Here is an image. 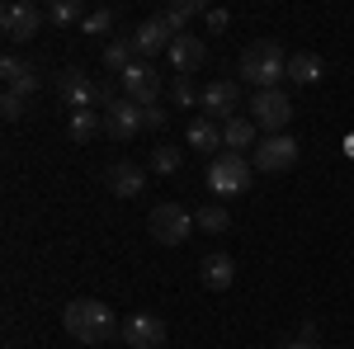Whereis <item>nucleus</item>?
Instances as JSON below:
<instances>
[{"mask_svg": "<svg viewBox=\"0 0 354 349\" xmlns=\"http://www.w3.org/2000/svg\"><path fill=\"white\" fill-rule=\"evenodd\" d=\"M170 100H175V109H189L194 100H198V90L189 85V76H175V85H170Z\"/></svg>", "mask_w": 354, "mask_h": 349, "instance_id": "nucleus-28", "label": "nucleus"}, {"mask_svg": "<svg viewBox=\"0 0 354 349\" xmlns=\"http://www.w3.org/2000/svg\"><path fill=\"white\" fill-rule=\"evenodd\" d=\"M170 43H175V33L165 28L161 15H151V19H142L133 28V53L137 57H156V53H170Z\"/></svg>", "mask_w": 354, "mask_h": 349, "instance_id": "nucleus-13", "label": "nucleus"}, {"mask_svg": "<svg viewBox=\"0 0 354 349\" xmlns=\"http://www.w3.org/2000/svg\"><path fill=\"white\" fill-rule=\"evenodd\" d=\"M57 100L71 104V109H95V104H100V85L90 81L85 71L66 66V71H57Z\"/></svg>", "mask_w": 354, "mask_h": 349, "instance_id": "nucleus-8", "label": "nucleus"}, {"mask_svg": "<svg viewBox=\"0 0 354 349\" xmlns=\"http://www.w3.org/2000/svg\"><path fill=\"white\" fill-rule=\"evenodd\" d=\"M147 227H151V236L161 245H185L194 232V213L180 208V203H156L151 217H147Z\"/></svg>", "mask_w": 354, "mask_h": 349, "instance_id": "nucleus-5", "label": "nucleus"}, {"mask_svg": "<svg viewBox=\"0 0 354 349\" xmlns=\"http://www.w3.org/2000/svg\"><path fill=\"white\" fill-rule=\"evenodd\" d=\"M180 161H185V151H180V147H170V142H161V147L151 151V170H156V175H175Z\"/></svg>", "mask_w": 354, "mask_h": 349, "instance_id": "nucleus-25", "label": "nucleus"}, {"mask_svg": "<svg viewBox=\"0 0 354 349\" xmlns=\"http://www.w3.org/2000/svg\"><path fill=\"white\" fill-rule=\"evenodd\" d=\"M298 340H307V345H317V326H312V321H302V326H298Z\"/></svg>", "mask_w": 354, "mask_h": 349, "instance_id": "nucleus-32", "label": "nucleus"}, {"mask_svg": "<svg viewBox=\"0 0 354 349\" xmlns=\"http://www.w3.org/2000/svg\"><path fill=\"white\" fill-rule=\"evenodd\" d=\"M203 24H208V33H222V28L232 24V15H227V10H208V15H203Z\"/></svg>", "mask_w": 354, "mask_h": 349, "instance_id": "nucleus-31", "label": "nucleus"}, {"mask_svg": "<svg viewBox=\"0 0 354 349\" xmlns=\"http://www.w3.org/2000/svg\"><path fill=\"white\" fill-rule=\"evenodd\" d=\"M133 38H113V43H104V71H118V76H123V71H128V66H133Z\"/></svg>", "mask_w": 354, "mask_h": 349, "instance_id": "nucleus-24", "label": "nucleus"}, {"mask_svg": "<svg viewBox=\"0 0 354 349\" xmlns=\"http://www.w3.org/2000/svg\"><path fill=\"white\" fill-rule=\"evenodd\" d=\"M118 85H123V100H133V104H142V109H151L156 95H161V76H156V66H147V62H133V66L118 76Z\"/></svg>", "mask_w": 354, "mask_h": 349, "instance_id": "nucleus-7", "label": "nucleus"}, {"mask_svg": "<svg viewBox=\"0 0 354 349\" xmlns=\"http://www.w3.org/2000/svg\"><path fill=\"white\" fill-rule=\"evenodd\" d=\"M241 76L255 90H279V81H288V53L274 38H255L241 48Z\"/></svg>", "mask_w": 354, "mask_h": 349, "instance_id": "nucleus-2", "label": "nucleus"}, {"mask_svg": "<svg viewBox=\"0 0 354 349\" xmlns=\"http://www.w3.org/2000/svg\"><path fill=\"white\" fill-rule=\"evenodd\" d=\"M288 349H322V345H307V340H293Z\"/></svg>", "mask_w": 354, "mask_h": 349, "instance_id": "nucleus-33", "label": "nucleus"}, {"mask_svg": "<svg viewBox=\"0 0 354 349\" xmlns=\"http://www.w3.org/2000/svg\"><path fill=\"white\" fill-rule=\"evenodd\" d=\"M198 279H203V288H232V279H236V265H232V255H203L198 260Z\"/></svg>", "mask_w": 354, "mask_h": 349, "instance_id": "nucleus-16", "label": "nucleus"}, {"mask_svg": "<svg viewBox=\"0 0 354 349\" xmlns=\"http://www.w3.org/2000/svg\"><path fill=\"white\" fill-rule=\"evenodd\" d=\"M322 76H326V66H322L317 53H293L288 57V81L293 85H317Z\"/></svg>", "mask_w": 354, "mask_h": 349, "instance_id": "nucleus-20", "label": "nucleus"}, {"mask_svg": "<svg viewBox=\"0 0 354 349\" xmlns=\"http://www.w3.org/2000/svg\"><path fill=\"white\" fill-rule=\"evenodd\" d=\"M142 123H147V128H151V133H161L165 123H170V113H165L161 104H151V109H142Z\"/></svg>", "mask_w": 354, "mask_h": 349, "instance_id": "nucleus-30", "label": "nucleus"}, {"mask_svg": "<svg viewBox=\"0 0 354 349\" xmlns=\"http://www.w3.org/2000/svg\"><path fill=\"white\" fill-rule=\"evenodd\" d=\"M0 113H5L10 123H15V118H24V95H15V90H5V95H0Z\"/></svg>", "mask_w": 354, "mask_h": 349, "instance_id": "nucleus-29", "label": "nucleus"}, {"mask_svg": "<svg viewBox=\"0 0 354 349\" xmlns=\"http://www.w3.org/2000/svg\"><path fill=\"white\" fill-rule=\"evenodd\" d=\"M250 123L265 137H279L293 123V100H288L283 90H255V100H250Z\"/></svg>", "mask_w": 354, "mask_h": 349, "instance_id": "nucleus-3", "label": "nucleus"}, {"mask_svg": "<svg viewBox=\"0 0 354 349\" xmlns=\"http://www.w3.org/2000/svg\"><path fill=\"white\" fill-rule=\"evenodd\" d=\"M222 147H227V151H236V156H245V151L255 147V123H250L245 113L227 118V123H222Z\"/></svg>", "mask_w": 354, "mask_h": 349, "instance_id": "nucleus-19", "label": "nucleus"}, {"mask_svg": "<svg viewBox=\"0 0 354 349\" xmlns=\"http://www.w3.org/2000/svg\"><path fill=\"white\" fill-rule=\"evenodd\" d=\"M104 185H109V194H118V198H137V194L147 189V170L137 161H113L109 170H104Z\"/></svg>", "mask_w": 354, "mask_h": 349, "instance_id": "nucleus-14", "label": "nucleus"}, {"mask_svg": "<svg viewBox=\"0 0 354 349\" xmlns=\"http://www.w3.org/2000/svg\"><path fill=\"white\" fill-rule=\"evenodd\" d=\"M118 335H123V345H133V349H161L165 345V321L151 317V312H133Z\"/></svg>", "mask_w": 354, "mask_h": 349, "instance_id": "nucleus-10", "label": "nucleus"}, {"mask_svg": "<svg viewBox=\"0 0 354 349\" xmlns=\"http://www.w3.org/2000/svg\"><path fill=\"white\" fill-rule=\"evenodd\" d=\"M100 133H104V113L100 109H76L71 113V137L76 142H95Z\"/></svg>", "mask_w": 354, "mask_h": 349, "instance_id": "nucleus-22", "label": "nucleus"}, {"mask_svg": "<svg viewBox=\"0 0 354 349\" xmlns=\"http://www.w3.org/2000/svg\"><path fill=\"white\" fill-rule=\"evenodd\" d=\"M198 104L208 109V118L227 123V118H236V104H241V85H236V81H208L203 90H198Z\"/></svg>", "mask_w": 354, "mask_h": 349, "instance_id": "nucleus-11", "label": "nucleus"}, {"mask_svg": "<svg viewBox=\"0 0 354 349\" xmlns=\"http://www.w3.org/2000/svg\"><path fill=\"white\" fill-rule=\"evenodd\" d=\"M293 161H298V142L288 133L279 137H260L255 142V170L260 175H279V170H293Z\"/></svg>", "mask_w": 354, "mask_h": 349, "instance_id": "nucleus-6", "label": "nucleus"}, {"mask_svg": "<svg viewBox=\"0 0 354 349\" xmlns=\"http://www.w3.org/2000/svg\"><path fill=\"white\" fill-rule=\"evenodd\" d=\"M81 24H85V33H90V38H100V33H109V28H113V10H104V5H100V10H90V15H85Z\"/></svg>", "mask_w": 354, "mask_h": 349, "instance_id": "nucleus-27", "label": "nucleus"}, {"mask_svg": "<svg viewBox=\"0 0 354 349\" xmlns=\"http://www.w3.org/2000/svg\"><path fill=\"white\" fill-rule=\"evenodd\" d=\"M48 19H53V24H76V19H85V10H81V0H53V5H48Z\"/></svg>", "mask_w": 354, "mask_h": 349, "instance_id": "nucleus-26", "label": "nucleus"}, {"mask_svg": "<svg viewBox=\"0 0 354 349\" xmlns=\"http://www.w3.org/2000/svg\"><path fill=\"white\" fill-rule=\"evenodd\" d=\"M208 189H213L218 198H236V194H245V189H250V161L236 156V151L213 156V165H208Z\"/></svg>", "mask_w": 354, "mask_h": 349, "instance_id": "nucleus-4", "label": "nucleus"}, {"mask_svg": "<svg viewBox=\"0 0 354 349\" xmlns=\"http://www.w3.org/2000/svg\"><path fill=\"white\" fill-rule=\"evenodd\" d=\"M203 15H208V5H203V0H180V5H165V10H161L165 28H170L175 38H180V33H189V24H194V19H203Z\"/></svg>", "mask_w": 354, "mask_h": 349, "instance_id": "nucleus-18", "label": "nucleus"}, {"mask_svg": "<svg viewBox=\"0 0 354 349\" xmlns=\"http://www.w3.org/2000/svg\"><path fill=\"white\" fill-rule=\"evenodd\" d=\"M194 227H198V232H208V236H222V232L232 227V217H227L222 203H203V208L194 213Z\"/></svg>", "mask_w": 354, "mask_h": 349, "instance_id": "nucleus-23", "label": "nucleus"}, {"mask_svg": "<svg viewBox=\"0 0 354 349\" xmlns=\"http://www.w3.org/2000/svg\"><path fill=\"white\" fill-rule=\"evenodd\" d=\"M38 24H43V10L28 5V0H15V5L0 10V28H5L10 43H28V38L38 33Z\"/></svg>", "mask_w": 354, "mask_h": 349, "instance_id": "nucleus-9", "label": "nucleus"}, {"mask_svg": "<svg viewBox=\"0 0 354 349\" xmlns=\"http://www.w3.org/2000/svg\"><path fill=\"white\" fill-rule=\"evenodd\" d=\"M0 76H5V90H15V95H33L38 90V71L28 66V62H19V57H5L0 62Z\"/></svg>", "mask_w": 354, "mask_h": 349, "instance_id": "nucleus-17", "label": "nucleus"}, {"mask_svg": "<svg viewBox=\"0 0 354 349\" xmlns=\"http://www.w3.org/2000/svg\"><path fill=\"white\" fill-rule=\"evenodd\" d=\"M189 147H194V151H218V147H222V123H218V118H208V113L194 118V123H189Z\"/></svg>", "mask_w": 354, "mask_h": 349, "instance_id": "nucleus-21", "label": "nucleus"}, {"mask_svg": "<svg viewBox=\"0 0 354 349\" xmlns=\"http://www.w3.org/2000/svg\"><path fill=\"white\" fill-rule=\"evenodd\" d=\"M170 62H175V71H180V76H189V71H198V66H203V62H208V43H203V38H194V33H180V38H175V43H170Z\"/></svg>", "mask_w": 354, "mask_h": 349, "instance_id": "nucleus-15", "label": "nucleus"}, {"mask_svg": "<svg viewBox=\"0 0 354 349\" xmlns=\"http://www.w3.org/2000/svg\"><path fill=\"white\" fill-rule=\"evenodd\" d=\"M62 326H66V335L81 340V345H104L113 330H123V326L113 321L109 302H95V297H76V302H66Z\"/></svg>", "mask_w": 354, "mask_h": 349, "instance_id": "nucleus-1", "label": "nucleus"}, {"mask_svg": "<svg viewBox=\"0 0 354 349\" xmlns=\"http://www.w3.org/2000/svg\"><path fill=\"white\" fill-rule=\"evenodd\" d=\"M104 113V133L113 137V142H128V137H137L147 123H142V104H133V100H113L109 109H100Z\"/></svg>", "mask_w": 354, "mask_h": 349, "instance_id": "nucleus-12", "label": "nucleus"}]
</instances>
